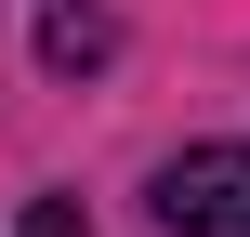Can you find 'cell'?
Here are the masks:
<instances>
[{"mask_svg": "<svg viewBox=\"0 0 250 237\" xmlns=\"http://www.w3.org/2000/svg\"><path fill=\"white\" fill-rule=\"evenodd\" d=\"M158 224L171 237H250V145H185V158H158Z\"/></svg>", "mask_w": 250, "mask_h": 237, "instance_id": "obj_1", "label": "cell"}, {"mask_svg": "<svg viewBox=\"0 0 250 237\" xmlns=\"http://www.w3.org/2000/svg\"><path fill=\"white\" fill-rule=\"evenodd\" d=\"M105 40H119V26H105L92 0H66V13L40 26V53H53V66H105Z\"/></svg>", "mask_w": 250, "mask_h": 237, "instance_id": "obj_2", "label": "cell"}, {"mask_svg": "<svg viewBox=\"0 0 250 237\" xmlns=\"http://www.w3.org/2000/svg\"><path fill=\"white\" fill-rule=\"evenodd\" d=\"M26 237H79V211H66V198H40V211H26Z\"/></svg>", "mask_w": 250, "mask_h": 237, "instance_id": "obj_3", "label": "cell"}]
</instances>
